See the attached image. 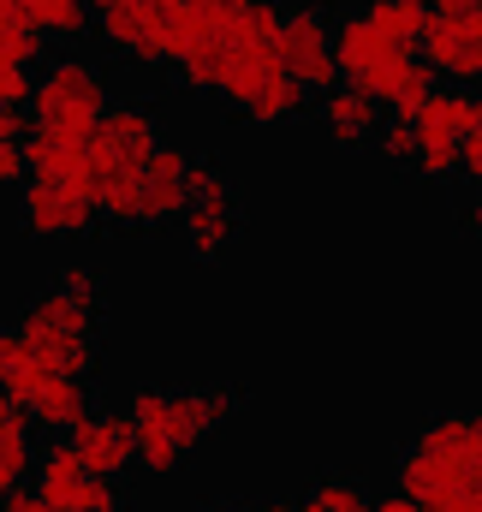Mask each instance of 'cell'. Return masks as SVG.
<instances>
[{"label": "cell", "instance_id": "obj_1", "mask_svg": "<svg viewBox=\"0 0 482 512\" xmlns=\"http://www.w3.org/2000/svg\"><path fill=\"white\" fill-rule=\"evenodd\" d=\"M399 495L417 512H482V411L429 417L399 453Z\"/></svg>", "mask_w": 482, "mask_h": 512}, {"label": "cell", "instance_id": "obj_2", "mask_svg": "<svg viewBox=\"0 0 482 512\" xmlns=\"http://www.w3.org/2000/svg\"><path fill=\"white\" fill-rule=\"evenodd\" d=\"M131 429H137V465L149 471H179L221 423L239 417V393L233 387H137L125 405Z\"/></svg>", "mask_w": 482, "mask_h": 512}, {"label": "cell", "instance_id": "obj_3", "mask_svg": "<svg viewBox=\"0 0 482 512\" xmlns=\"http://www.w3.org/2000/svg\"><path fill=\"white\" fill-rule=\"evenodd\" d=\"M161 143V120L149 102H108V114L96 120L90 143H84V167H90V191L108 227L137 233V185H143V161Z\"/></svg>", "mask_w": 482, "mask_h": 512}, {"label": "cell", "instance_id": "obj_4", "mask_svg": "<svg viewBox=\"0 0 482 512\" xmlns=\"http://www.w3.org/2000/svg\"><path fill=\"white\" fill-rule=\"evenodd\" d=\"M96 322H102V304L96 298H78L66 286H48V292H36L18 310L12 334H18V346H24V358H30V370H36L42 387L48 382H90L96 376V358H102Z\"/></svg>", "mask_w": 482, "mask_h": 512}, {"label": "cell", "instance_id": "obj_5", "mask_svg": "<svg viewBox=\"0 0 482 512\" xmlns=\"http://www.w3.org/2000/svg\"><path fill=\"white\" fill-rule=\"evenodd\" d=\"M108 114V78L102 66L78 60V54H60L42 66L36 90H30V131H54V137H72V143H90L96 120Z\"/></svg>", "mask_w": 482, "mask_h": 512}, {"label": "cell", "instance_id": "obj_6", "mask_svg": "<svg viewBox=\"0 0 482 512\" xmlns=\"http://www.w3.org/2000/svg\"><path fill=\"white\" fill-rule=\"evenodd\" d=\"M482 126V90H441L435 84V96L411 114V131H417V155H411V167L423 173V179H453L459 173V143Z\"/></svg>", "mask_w": 482, "mask_h": 512}, {"label": "cell", "instance_id": "obj_7", "mask_svg": "<svg viewBox=\"0 0 482 512\" xmlns=\"http://www.w3.org/2000/svg\"><path fill=\"white\" fill-rule=\"evenodd\" d=\"M102 209H96V191L90 179H30L18 191V227L42 245H72L84 233H96Z\"/></svg>", "mask_w": 482, "mask_h": 512}, {"label": "cell", "instance_id": "obj_8", "mask_svg": "<svg viewBox=\"0 0 482 512\" xmlns=\"http://www.w3.org/2000/svg\"><path fill=\"white\" fill-rule=\"evenodd\" d=\"M102 42L131 66H167L173 60V0H90Z\"/></svg>", "mask_w": 482, "mask_h": 512}, {"label": "cell", "instance_id": "obj_9", "mask_svg": "<svg viewBox=\"0 0 482 512\" xmlns=\"http://www.w3.org/2000/svg\"><path fill=\"white\" fill-rule=\"evenodd\" d=\"M179 233H185L197 262H215L239 239V197H233V179L215 161H191V197H185Z\"/></svg>", "mask_w": 482, "mask_h": 512}, {"label": "cell", "instance_id": "obj_10", "mask_svg": "<svg viewBox=\"0 0 482 512\" xmlns=\"http://www.w3.org/2000/svg\"><path fill=\"white\" fill-rule=\"evenodd\" d=\"M280 66L304 96H328L340 84L334 24H328L322 6H286V18H280Z\"/></svg>", "mask_w": 482, "mask_h": 512}, {"label": "cell", "instance_id": "obj_11", "mask_svg": "<svg viewBox=\"0 0 482 512\" xmlns=\"http://www.w3.org/2000/svg\"><path fill=\"white\" fill-rule=\"evenodd\" d=\"M30 477H36V495H42L54 512H125L120 483L90 477V471L78 465V453H72L66 435H60L54 447L36 453V471H30Z\"/></svg>", "mask_w": 482, "mask_h": 512}, {"label": "cell", "instance_id": "obj_12", "mask_svg": "<svg viewBox=\"0 0 482 512\" xmlns=\"http://www.w3.org/2000/svg\"><path fill=\"white\" fill-rule=\"evenodd\" d=\"M42 30L30 24V0H0V108H30V66L42 60Z\"/></svg>", "mask_w": 482, "mask_h": 512}, {"label": "cell", "instance_id": "obj_13", "mask_svg": "<svg viewBox=\"0 0 482 512\" xmlns=\"http://www.w3.org/2000/svg\"><path fill=\"white\" fill-rule=\"evenodd\" d=\"M423 60L435 66V78H453L465 90L482 84V6L459 18H429L423 24Z\"/></svg>", "mask_w": 482, "mask_h": 512}, {"label": "cell", "instance_id": "obj_14", "mask_svg": "<svg viewBox=\"0 0 482 512\" xmlns=\"http://www.w3.org/2000/svg\"><path fill=\"white\" fill-rule=\"evenodd\" d=\"M191 149L185 143H155V155L143 161V185H137V215L143 227H167L185 215V197H191Z\"/></svg>", "mask_w": 482, "mask_h": 512}, {"label": "cell", "instance_id": "obj_15", "mask_svg": "<svg viewBox=\"0 0 482 512\" xmlns=\"http://www.w3.org/2000/svg\"><path fill=\"white\" fill-rule=\"evenodd\" d=\"M66 441H72L78 465H84L90 477H102V483H120L125 471L137 465V429H131L125 411H90Z\"/></svg>", "mask_w": 482, "mask_h": 512}, {"label": "cell", "instance_id": "obj_16", "mask_svg": "<svg viewBox=\"0 0 482 512\" xmlns=\"http://www.w3.org/2000/svg\"><path fill=\"white\" fill-rule=\"evenodd\" d=\"M316 120H322V131H328L340 149H363V143L381 137V102L363 96V90H352V84H334V90L322 96Z\"/></svg>", "mask_w": 482, "mask_h": 512}, {"label": "cell", "instance_id": "obj_17", "mask_svg": "<svg viewBox=\"0 0 482 512\" xmlns=\"http://www.w3.org/2000/svg\"><path fill=\"white\" fill-rule=\"evenodd\" d=\"M24 411H30V423H36V429L72 435V429H78L96 405H90V382H48L36 399H30V405H24Z\"/></svg>", "mask_w": 482, "mask_h": 512}, {"label": "cell", "instance_id": "obj_18", "mask_svg": "<svg viewBox=\"0 0 482 512\" xmlns=\"http://www.w3.org/2000/svg\"><path fill=\"white\" fill-rule=\"evenodd\" d=\"M358 18L375 24L381 36H393L399 48H417L423 42V24H429V0H363Z\"/></svg>", "mask_w": 482, "mask_h": 512}, {"label": "cell", "instance_id": "obj_19", "mask_svg": "<svg viewBox=\"0 0 482 512\" xmlns=\"http://www.w3.org/2000/svg\"><path fill=\"white\" fill-rule=\"evenodd\" d=\"M30 24L42 30V42H78L84 30H96L90 0H30Z\"/></svg>", "mask_w": 482, "mask_h": 512}, {"label": "cell", "instance_id": "obj_20", "mask_svg": "<svg viewBox=\"0 0 482 512\" xmlns=\"http://www.w3.org/2000/svg\"><path fill=\"white\" fill-rule=\"evenodd\" d=\"M30 417L24 423H6L0 429V495H12V489H24V477L36 471V441H30Z\"/></svg>", "mask_w": 482, "mask_h": 512}, {"label": "cell", "instance_id": "obj_21", "mask_svg": "<svg viewBox=\"0 0 482 512\" xmlns=\"http://www.w3.org/2000/svg\"><path fill=\"white\" fill-rule=\"evenodd\" d=\"M298 512H369V495H363L358 477H322V483L298 501Z\"/></svg>", "mask_w": 482, "mask_h": 512}, {"label": "cell", "instance_id": "obj_22", "mask_svg": "<svg viewBox=\"0 0 482 512\" xmlns=\"http://www.w3.org/2000/svg\"><path fill=\"white\" fill-rule=\"evenodd\" d=\"M375 149H381L393 167H411V155H417V131H411V120H393V126H381Z\"/></svg>", "mask_w": 482, "mask_h": 512}, {"label": "cell", "instance_id": "obj_23", "mask_svg": "<svg viewBox=\"0 0 482 512\" xmlns=\"http://www.w3.org/2000/svg\"><path fill=\"white\" fill-rule=\"evenodd\" d=\"M24 179H30V167H24V143L6 137V143H0V191H12V185H24Z\"/></svg>", "mask_w": 482, "mask_h": 512}, {"label": "cell", "instance_id": "obj_24", "mask_svg": "<svg viewBox=\"0 0 482 512\" xmlns=\"http://www.w3.org/2000/svg\"><path fill=\"white\" fill-rule=\"evenodd\" d=\"M459 179H465V185H477V191H482V126L471 131L465 143H459Z\"/></svg>", "mask_w": 482, "mask_h": 512}, {"label": "cell", "instance_id": "obj_25", "mask_svg": "<svg viewBox=\"0 0 482 512\" xmlns=\"http://www.w3.org/2000/svg\"><path fill=\"white\" fill-rule=\"evenodd\" d=\"M0 512H54L36 489H12V495H0Z\"/></svg>", "mask_w": 482, "mask_h": 512}, {"label": "cell", "instance_id": "obj_26", "mask_svg": "<svg viewBox=\"0 0 482 512\" xmlns=\"http://www.w3.org/2000/svg\"><path fill=\"white\" fill-rule=\"evenodd\" d=\"M471 6H482V0H429V18H459Z\"/></svg>", "mask_w": 482, "mask_h": 512}, {"label": "cell", "instance_id": "obj_27", "mask_svg": "<svg viewBox=\"0 0 482 512\" xmlns=\"http://www.w3.org/2000/svg\"><path fill=\"white\" fill-rule=\"evenodd\" d=\"M369 512H417V507H411V501L393 489V495H369Z\"/></svg>", "mask_w": 482, "mask_h": 512}, {"label": "cell", "instance_id": "obj_28", "mask_svg": "<svg viewBox=\"0 0 482 512\" xmlns=\"http://www.w3.org/2000/svg\"><path fill=\"white\" fill-rule=\"evenodd\" d=\"M465 227H471V233L482 239V191L471 197V203H465Z\"/></svg>", "mask_w": 482, "mask_h": 512}, {"label": "cell", "instance_id": "obj_29", "mask_svg": "<svg viewBox=\"0 0 482 512\" xmlns=\"http://www.w3.org/2000/svg\"><path fill=\"white\" fill-rule=\"evenodd\" d=\"M256 512H298V501H262Z\"/></svg>", "mask_w": 482, "mask_h": 512}, {"label": "cell", "instance_id": "obj_30", "mask_svg": "<svg viewBox=\"0 0 482 512\" xmlns=\"http://www.w3.org/2000/svg\"><path fill=\"white\" fill-rule=\"evenodd\" d=\"M209 512H256V507H239V501H227V507H209Z\"/></svg>", "mask_w": 482, "mask_h": 512}]
</instances>
